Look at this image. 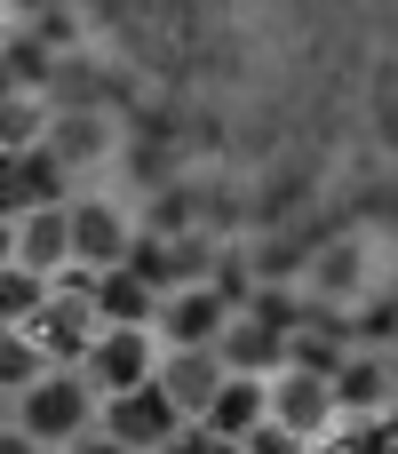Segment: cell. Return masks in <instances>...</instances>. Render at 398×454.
Masks as SVG:
<instances>
[{"instance_id":"cell-1","label":"cell","mask_w":398,"mask_h":454,"mask_svg":"<svg viewBox=\"0 0 398 454\" xmlns=\"http://www.w3.org/2000/svg\"><path fill=\"white\" fill-rule=\"evenodd\" d=\"M8 423H16V431H32L40 447L64 454V447H80V439L104 423V391H96L80 367H56L48 383H32V391L16 399V415H8Z\"/></svg>"},{"instance_id":"cell-2","label":"cell","mask_w":398,"mask_h":454,"mask_svg":"<svg viewBox=\"0 0 398 454\" xmlns=\"http://www.w3.org/2000/svg\"><path fill=\"white\" fill-rule=\"evenodd\" d=\"M160 367H168V343H160V327H104L80 375H88L104 399H120V391H144V383H160Z\"/></svg>"},{"instance_id":"cell-3","label":"cell","mask_w":398,"mask_h":454,"mask_svg":"<svg viewBox=\"0 0 398 454\" xmlns=\"http://www.w3.org/2000/svg\"><path fill=\"white\" fill-rule=\"evenodd\" d=\"M96 431H112L120 447H136V454H160V447H176V439L191 431V415L168 399V383H144V391L104 399V423H96Z\"/></svg>"},{"instance_id":"cell-4","label":"cell","mask_w":398,"mask_h":454,"mask_svg":"<svg viewBox=\"0 0 398 454\" xmlns=\"http://www.w3.org/2000/svg\"><path fill=\"white\" fill-rule=\"evenodd\" d=\"M231 319H239V303H231L215 279H199V287H176V295L160 303V343H168V351H215V343L231 335Z\"/></svg>"},{"instance_id":"cell-5","label":"cell","mask_w":398,"mask_h":454,"mask_svg":"<svg viewBox=\"0 0 398 454\" xmlns=\"http://www.w3.org/2000/svg\"><path fill=\"white\" fill-rule=\"evenodd\" d=\"M136 223L120 215V200H72V263L80 271H120L136 255Z\"/></svg>"},{"instance_id":"cell-6","label":"cell","mask_w":398,"mask_h":454,"mask_svg":"<svg viewBox=\"0 0 398 454\" xmlns=\"http://www.w3.org/2000/svg\"><path fill=\"white\" fill-rule=\"evenodd\" d=\"M64 160H56V144H40V152H8V176H0V207H8V223L16 215H40V207H72L64 200Z\"/></svg>"},{"instance_id":"cell-7","label":"cell","mask_w":398,"mask_h":454,"mask_svg":"<svg viewBox=\"0 0 398 454\" xmlns=\"http://www.w3.org/2000/svg\"><path fill=\"white\" fill-rule=\"evenodd\" d=\"M24 335H32V343H40L56 367H88V351H96L104 319H96V303H88V295H64V287H56V303H48V311H40Z\"/></svg>"},{"instance_id":"cell-8","label":"cell","mask_w":398,"mask_h":454,"mask_svg":"<svg viewBox=\"0 0 398 454\" xmlns=\"http://www.w3.org/2000/svg\"><path fill=\"white\" fill-rule=\"evenodd\" d=\"M271 423H287V431H303V439L335 431V423H343V399H335V375H311V367H287V375L271 383Z\"/></svg>"},{"instance_id":"cell-9","label":"cell","mask_w":398,"mask_h":454,"mask_svg":"<svg viewBox=\"0 0 398 454\" xmlns=\"http://www.w3.org/2000/svg\"><path fill=\"white\" fill-rule=\"evenodd\" d=\"M215 351H223V367H231V375H263V383H279V375L295 367V335H287V327H271V319H255V311H239V319H231V335H223Z\"/></svg>"},{"instance_id":"cell-10","label":"cell","mask_w":398,"mask_h":454,"mask_svg":"<svg viewBox=\"0 0 398 454\" xmlns=\"http://www.w3.org/2000/svg\"><path fill=\"white\" fill-rule=\"evenodd\" d=\"M8 263L24 271H72V207H40V215H16L8 223Z\"/></svg>"},{"instance_id":"cell-11","label":"cell","mask_w":398,"mask_h":454,"mask_svg":"<svg viewBox=\"0 0 398 454\" xmlns=\"http://www.w3.org/2000/svg\"><path fill=\"white\" fill-rule=\"evenodd\" d=\"M88 303H96L104 327H160V303H168V295L120 263V271H88Z\"/></svg>"},{"instance_id":"cell-12","label":"cell","mask_w":398,"mask_h":454,"mask_svg":"<svg viewBox=\"0 0 398 454\" xmlns=\"http://www.w3.org/2000/svg\"><path fill=\"white\" fill-rule=\"evenodd\" d=\"M160 383H168V399H176L191 423H207L215 399H223V383H231V367H223V351H168Z\"/></svg>"},{"instance_id":"cell-13","label":"cell","mask_w":398,"mask_h":454,"mask_svg":"<svg viewBox=\"0 0 398 454\" xmlns=\"http://www.w3.org/2000/svg\"><path fill=\"white\" fill-rule=\"evenodd\" d=\"M263 423H271V383H263V375H231L223 399H215V415H207V431H215L223 447H247Z\"/></svg>"},{"instance_id":"cell-14","label":"cell","mask_w":398,"mask_h":454,"mask_svg":"<svg viewBox=\"0 0 398 454\" xmlns=\"http://www.w3.org/2000/svg\"><path fill=\"white\" fill-rule=\"evenodd\" d=\"M335 399H343V415H398L391 407V367H383L375 351H351V359H343Z\"/></svg>"},{"instance_id":"cell-15","label":"cell","mask_w":398,"mask_h":454,"mask_svg":"<svg viewBox=\"0 0 398 454\" xmlns=\"http://www.w3.org/2000/svg\"><path fill=\"white\" fill-rule=\"evenodd\" d=\"M48 303H56L48 271H24V263H8V271H0V319H8V327H32Z\"/></svg>"},{"instance_id":"cell-16","label":"cell","mask_w":398,"mask_h":454,"mask_svg":"<svg viewBox=\"0 0 398 454\" xmlns=\"http://www.w3.org/2000/svg\"><path fill=\"white\" fill-rule=\"evenodd\" d=\"M48 375H56V359H48L24 327H8V335H0V383H8V399H24V391L48 383Z\"/></svg>"},{"instance_id":"cell-17","label":"cell","mask_w":398,"mask_h":454,"mask_svg":"<svg viewBox=\"0 0 398 454\" xmlns=\"http://www.w3.org/2000/svg\"><path fill=\"white\" fill-rule=\"evenodd\" d=\"M48 144H56V160H64V168H88V160L112 144V128H104L96 112H56V136H48Z\"/></svg>"},{"instance_id":"cell-18","label":"cell","mask_w":398,"mask_h":454,"mask_svg":"<svg viewBox=\"0 0 398 454\" xmlns=\"http://www.w3.org/2000/svg\"><path fill=\"white\" fill-rule=\"evenodd\" d=\"M398 447V415H343L327 454H391Z\"/></svg>"},{"instance_id":"cell-19","label":"cell","mask_w":398,"mask_h":454,"mask_svg":"<svg viewBox=\"0 0 398 454\" xmlns=\"http://www.w3.org/2000/svg\"><path fill=\"white\" fill-rule=\"evenodd\" d=\"M40 72H48L40 40H32V32H16V40H8V80H16V88H40Z\"/></svg>"},{"instance_id":"cell-20","label":"cell","mask_w":398,"mask_h":454,"mask_svg":"<svg viewBox=\"0 0 398 454\" xmlns=\"http://www.w3.org/2000/svg\"><path fill=\"white\" fill-rule=\"evenodd\" d=\"M247 454H311V439H303V431H287V423H263V431L247 439Z\"/></svg>"},{"instance_id":"cell-21","label":"cell","mask_w":398,"mask_h":454,"mask_svg":"<svg viewBox=\"0 0 398 454\" xmlns=\"http://www.w3.org/2000/svg\"><path fill=\"white\" fill-rule=\"evenodd\" d=\"M160 454H223V439H215V431H207V423H191V431H183V439H176V447H160Z\"/></svg>"},{"instance_id":"cell-22","label":"cell","mask_w":398,"mask_h":454,"mask_svg":"<svg viewBox=\"0 0 398 454\" xmlns=\"http://www.w3.org/2000/svg\"><path fill=\"white\" fill-rule=\"evenodd\" d=\"M0 454H56V447H40L32 431H16V423H8V431H0Z\"/></svg>"},{"instance_id":"cell-23","label":"cell","mask_w":398,"mask_h":454,"mask_svg":"<svg viewBox=\"0 0 398 454\" xmlns=\"http://www.w3.org/2000/svg\"><path fill=\"white\" fill-rule=\"evenodd\" d=\"M64 454H136V447H120V439H112V431H88V439H80V447H64Z\"/></svg>"},{"instance_id":"cell-24","label":"cell","mask_w":398,"mask_h":454,"mask_svg":"<svg viewBox=\"0 0 398 454\" xmlns=\"http://www.w3.org/2000/svg\"><path fill=\"white\" fill-rule=\"evenodd\" d=\"M223 454H247V447H223Z\"/></svg>"},{"instance_id":"cell-25","label":"cell","mask_w":398,"mask_h":454,"mask_svg":"<svg viewBox=\"0 0 398 454\" xmlns=\"http://www.w3.org/2000/svg\"><path fill=\"white\" fill-rule=\"evenodd\" d=\"M16 8H32V0H16Z\"/></svg>"},{"instance_id":"cell-26","label":"cell","mask_w":398,"mask_h":454,"mask_svg":"<svg viewBox=\"0 0 398 454\" xmlns=\"http://www.w3.org/2000/svg\"><path fill=\"white\" fill-rule=\"evenodd\" d=\"M391 454H398V447H391Z\"/></svg>"}]
</instances>
